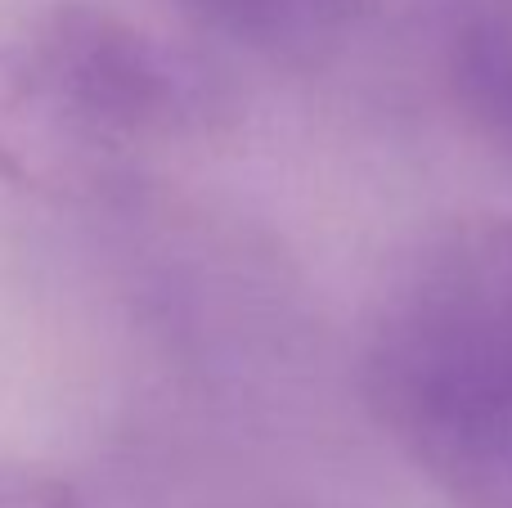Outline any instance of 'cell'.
Returning <instances> with one entry per match:
<instances>
[{
	"instance_id": "3",
	"label": "cell",
	"mask_w": 512,
	"mask_h": 508,
	"mask_svg": "<svg viewBox=\"0 0 512 508\" xmlns=\"http://www.w3.org/2000/svg\"><path fill=\"white\" fill-rule=\"evenodd\" d=\"M203 27L270 59H315L360 18L364 0H180Z\"/></svg>"
},
{
	"instance_id": "2",
	"label": "cell",
	"mask_w": 512,
	"mask_h": 508,
	"mask_svg": "<svg viewBox=\"0 0 512 508\" xmlns=\"http://www.w3.org/2000/svg\"><path fill=\"white\" fill-rule=\"evenodd\" d=\"M23 95L68 176L86 153L176 135L216 113L207 72L99 5H54L18 41Z\"/></svg>"
},
{
	"instance_id": "1",
	"label": "cell",
	"mask_w": 512,
	"mask_h": 508,
	"mask_svg": "<svg viewBox=\"0 0 512 508\" xmlns=\"http://www.w3.org/2000/svg\"><path fill=\"white\" fill-rule=\"evenodd\" d=\"M373 405L468 508H512V221L450 230L369 347Z\"/></svg>"
}]
</instances>
